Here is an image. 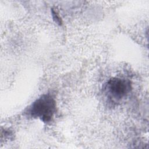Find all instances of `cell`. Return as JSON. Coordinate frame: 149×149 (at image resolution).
Returning <instances> with one entry per match:
<instances>
[{
  "mask_svg": "<svg viewBox=\"0 0 149 149\" xmlns=\"http://www.w3.org/2000/svg\"><path fill=\"white\" fill-rule=\"evenodd\" d=\"M56 110V105L54 98L50 94H44L31 104L27 112L32 118L48 123L52 120Z\"/></svg>",
  "mask_w": 149,
  "mask_h": 149,
  "instance_id": "cell-1",
  "label": "cell"
},
{
  "mask_svg": "<svg viewBox=\"0 0 149 149\" xmlns=\"http://www.w3.org/2000/svg\"><path fill=\"white\" fill-rule=\"evenodd\" d=\"M105 92L107 97L114 102L125 99L130 93V81L125 78L112 77L105 85Z\"/></svg>",
  "mask_w": 149,
  "mask_h": 149,
  "instance_id": "cell-2",
  "label": "cell"
}]
</instances>
